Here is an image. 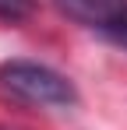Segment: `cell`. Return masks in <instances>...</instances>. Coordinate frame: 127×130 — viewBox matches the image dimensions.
<instances>
[{
  "label": "cell",
  "mask_w": 127,
  "mask_h": 130,
  "mask_svg": "<svg viewBox=\"0 0 127 130\" xmlns=\"http://www.w3.org/2000/svg\"><path fill=\"white\" fill-rule=\"evenodd\" d=\"M0 88L28 106H71L78 102L74 85L53 67L35 60H7L0 63Z\"/></svg>",
  "instance_id": "obj_1"
},
{
  "label": "cell",
  "mask_w": 127,
  "mask_h": 130,
  "mask_svg": "<svg viewBox=\"0 0 127 130\" xmlns=\"http://www.w3.org/2000/svg\"><path fill=\"white\" fill-rule=\"evenodd\" d=\"M57 11L71 21L113 35L127 21V0H53Z\"/></svg>",
  "instance_id": "obj_2"
},
{
  "label": "cell",
  "mask_w": 127,
  "mask_h": 130,
  "mask_svg": "<svg viewBox=\"0 0 127 130\" xmlns=\"http://www.w3.org/2000/svg\"><path fill=\"white\" fill-rule=\"evenodd\" d=\"M35 11V0H0V21H25Z\"/></svg>",
  "instance_id": "obj_3"
},
{
  "label": "cell",
  "mask_w": 127,
  "mask_h": 130,
  "mask_svg": "<svg viewBox=\"0 0 127 130\" xmlns=\"http://www.w3.org/2000/svg\"><path fill=\"white\" fill-rule=\"evenodd\" d=\"M113 39H117V42H120V46H127V21L120 25V28H117V32H113Z\"/></svg>",
  "instance_id": "obj_4"
}]
</instances>
